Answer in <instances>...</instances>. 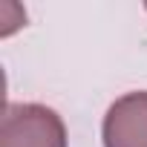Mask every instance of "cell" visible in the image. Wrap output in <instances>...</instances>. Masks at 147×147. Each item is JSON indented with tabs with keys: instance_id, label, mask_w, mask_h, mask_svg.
I'll return each instance as SVG.
<instances>
[{
	"instance_id": "6da1fadb",
	"label": "cell",
	"mask_w": 147,
	"mask_h": 147,
	"mask_svg": "<svg viewBox=\"0 0 147 147\" xmlns=\"http://www.w3.org/2000/svg\"><path fill=\"white\" fill-rule=\"evenodd\" d=\"M0 147H66V130L55 110L40 104H6Z\"/></svg>"
},
{
	"instance_id": "7a4b0ae2",
	"label": "cell",
	"mask_w": 147,
	"mask_h": 147,
	"mask_svg": "<svg viewBox=\"0 0 147 147\" xmlns=\"http://www.w3.org/2000/svg\"><path fill=\"white\" fill-rule=\"evenodd\" d=\"M104 147H147V92L121 95L104 115Z\"/></svg>"
}]
</instances>
